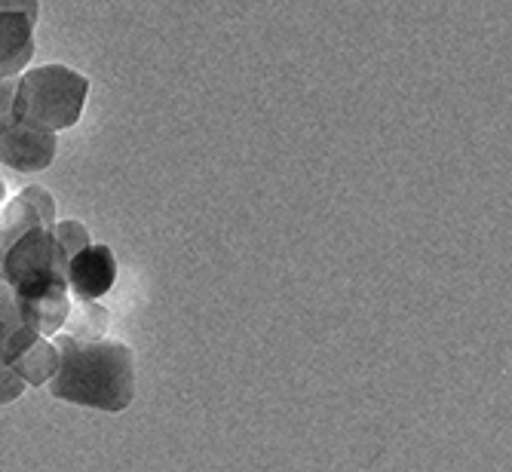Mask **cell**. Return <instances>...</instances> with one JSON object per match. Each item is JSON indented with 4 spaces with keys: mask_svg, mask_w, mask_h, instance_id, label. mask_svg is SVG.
<instances>
[{
    "mask_svg": "<svg viewBox=\"0 0 512 472\" xmlns=\"http://www.w3.org/2000/svg\"><path fill=\"white\" fill-rule=\"evenodd\" d=\"M0 279L13 292L22 325L37 335H56L65 328L71 313L68 255L53 227H31L0 252Z\"/></svg>",
    "mask_w": 512,
    "mask_h": 472,
    "instance_id": "1",
    "label": "cell"
},
{
    "mask_svg": "<svg viewBox=\"0 0 512 472\" xmlns=\"http://www.w3.org/2000/svg\"><path fill=\"white\" fill-rule=\"evenodd\" d=\"M59 368L50 377L56 399L99 411H123L135 399V359L120 341L59 335Z\"/></svg>",
    "mask_w": 512,
    "mask_h": 472,
    "instance_id": "2",
    "label": "cell"
},
{
    "mask_svg": "<svg viewBox=\"0 0 512 472\" xmlns=\"http://www.w3.org/2000/svg\"><path fill=\"white\" fill-rule=\"evenodd\" d=\"M89 96V80L65 65L31 68L19 83L10 114L53 132L74 126Z\"/></svg>",
    "mask_w": 512,
    "mask_h": 472,
    "instance_id": "3",
    "label": "cell"
},
{
    "mask_svg": "<svg viewBox=\"0 0 512 472\" xmlns=\"http://www.w3.org/2000/svg\"><path fill=\"white\" fill-rule=\"evenodd\" d=\"M56 157V132L7 114L0 120V163L16 172H40Z\"/></svg>",
    "mask_w": 512,
    "mask_h": 472,
    "instance_id": "4",
    "label": "cell"
},
{
    "mask_svg": "<svg viewBox=\"0 0 512 472\" xmlns=\"http://www.w3.org/2000/svg\"><path fill=\"white\" fill-rule=\"evenodd\" d=\"M117 282V261L108 246H83L68 258V289L77 301H96Z\"/></svg>",
    "mask_w": 512,
    "mask_h": 472,
    "instance_id": "5",
    "label": "cell"
},
{
    "mask_svg": "<svg viewBox=\"0 0 512 472\" xmlns=\"http://www.w3.org/2000/svg\"><path fill=\"white\" fill-rule=\"evenodd\" d=\"M53 224H56L53 197L43 187H28L13 203L0 209V252L13 246L31 227H53Z\"/></svg>",
    "mask_w": 512,
    "mask_h": 472,
    "instance_id": "6",
    "label": "cell"
},
{
    "mask_svg": "<svg viewBox=\"0 0 512 472\" xmlns=\"http://www.w3.org/2000/svg\"><path fill=\"white\" fill-rule=\"evenodd\" d=\"M37 19L13 10H0V80L16 77L34 59Z\"/></svg>",
    "mask_w": 512,
    "mask_h": 472,
    "instance_id": "7",
    "label": "cell"
},
{
    "mask_svg": "<svg viewBox=\"0 0 512 472\" xmlns=\"http://www.w3.org/2000/svg\"><path fill=\"white\" fill-rule=\"evenodd\" d=\"M10 365L22 374V381H25V384L40 387V384H46V381H50V377L56 374V368H59V350H56V344L43 341V335H40V338H34Z\"/></svg>",
    "mask_w": 512,
    "mask_h": 472,
    "instance_id": "8",
    "label": "cell"
},
{
    "mask_svg": "<svg viewBox=\"0 0 512 472\" xmlns=\"http://www.w3.org/2000/svg\"><path fill=\"white\" fill-rule=\"evenodd\" d=\"M53 230H56V240L62 243L68 258L74 252H80L83 246H89V230L80 221H62V224H53Z\"/></svg>",
    "mask_w": 512,
    "mask_h": 472,
    "instance_id": "9",
    "label": "cell"
},
{
    "mask_svg": "<svg viewBox=\"0 0 512 472\" xmlns=\"http://www.w3.org/2000/svg\"><path fill=\"white\" fill-rule=\"evenodd\" d=\"M25 390V381H22V374L13 368V365H4L0 362V405H7V402H16Z\"/></svg>",
    "mask_w": 512,
    "mask_h": 472,
    "instance_id": "10",
    "label": "cell"
},
{
    "mask_svg": "<svg viewBox=\"0 0 512 472\" xmlns=\"http://www.w3.org/2000/svg\"><path fill=\"white\" fill-rule=\"evenodd\" d=\"M0 10L25 13V16H31V19L40 16V4H37V0H0Z\"/></svg>",
    "mask_w": 512,
    "mask_h": 472,
    "instance_id": "11",
    "label": "cell"
},
{
    "mask_svg": "<svg viewBox=\"0 0 512 472\" xmlns=\"http://www.w3.org/2000/svg\"><path fill=\"white\" fill-rule=\"evenodd\" d=\"M13 96H16V83H13V77L0 80V120H4V117L10 114V108H13Z\"/></svg>",
    "mask_w": 512,
    "mask_h": 472,
    "instance_id": "12",
    "label": "cell"
},
{
    "mask_svg": "<svg viewBox=\"0 0 512 472\" xmlns=\"http://www.w3.org/2000/svg\"><path fill=\"white\" fill-rule=\"evenodd\" d=\"M4 200H7V184H4V178H0V206H4Z\"/></svg>",
    "mask_w": 512,
    "mask_h": 472,
    "instance_id": "13",
    "label": "cell"
}]
</instances>
